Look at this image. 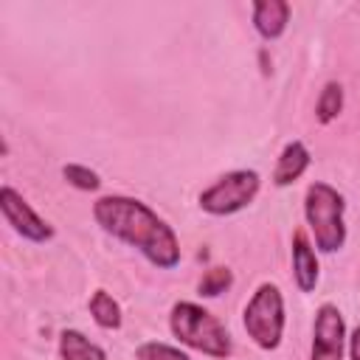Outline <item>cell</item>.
I'll return each instance as SVG.
<instances>
[{
  "label": "cell",
  "mask_w": 360,
  "mask_h": 360,
  "mask_svg": "<svg viewBox=\"0 0 360 360\" xmlns=\"http://www.w3.org/2000/svg\"><path fill=\"white\" fill-rule=\"evenodd\" d=\"M93 217L110 236L138 248L155 267L172 270L180 264V242L174 231L141 200L107 194L93 202Z\"/></svg>",
  "instance_id": "cell-1"
},
{
  "label": "cell",
  "mask_w": 360,
  "mask_h": 360,
  "mask_svg": "<svg viewBox=\"0 0 360 360\" xmlns=\"http://www.w3.org/2000/svg\"><path fill=\"white\" fill-rule=\"evenodd\" d=\"M169 329L183 346L202 352L208 357L222 360V357H231V352H233L228 329L200 304L177 301L172 307V315H169Z\"/></svg>",
  "instance_id": "cell-2"
},
{
  "label": "cell",
  "mask_w": 360,
  "mask_h": 360,
  "mask_svg": "<svg viewBox=\"0 0 360 360\" xmlns=\"http://www.w3.org/2000/svg\"><path fill=\"white\" fill-rule=\"evenodd\" d=\"M343 194L329 183H312L304 194V217L315 236V248L321 253H335L346 245V222H343Z\"/></svg>",
  "instance_id": "cell-3"
},
{
  "label": "cell",
  "mask_w": 360,
  "mask_h": 360,
  "mask_svg": "<svg viewBox=\"0 0 360 360\" xmlns=\"http://www.w3.org/2000/svg\"><path fill=\"white\" fill-rule=\"evenodd\" d=\"M242 323H245L248 338L259 349H264V352L278 349L281 335H284V298H281V290L276 284H270V281L259 284L256 292L250 295L248 307H245Z\"/></svg>",
  "instance_id": "cell-4"
},
{
  "label": "cell",
  "mask_w": 360,
  "mask_h": 360,
  "mask_svg": "<svg viewBox=\"0 0 360 360\" xmlns=\"http://www.w3.org/2000/svg\"><path fill=\"white\" fill-rule=\"evenodd\" d=\"M259 174L253 169H236L222 174L214 186H208L200 194V208L211 217H228L236 214L242 208H248L253 202V197L259 194Z\"/></svg>",
  "instance_id": "cell-5"
},
{
  "label": "cell",
  "mask_w": 360,
  "mask_h": 360,
  "mask_svg": "<svg viewBox=\"0 0 360 360\" xmlns=\"http://www.w3.org/2000/svg\"><path fill=\"white\" fill-rule=\"evenodd\" d=\"M346 323L335 304H321L312 326V357L309 360H343Z\"/></svg>",
  "instance_id": "cell-6"
},
{
  "label": "cell",
  "mask_w": 360,
  "mask_h": 360,
  "mask_svg": "<svg viewBox=\"0 0 360 360\" xmlns=\"http://www.w3.org/2000/svg\"><path fill=\"white\" fill-rule=\"evenodd\" d=\"M0 211L6 217V222L28 242H48L53 236V228L11 188V186H3L0 188Z\"/></svg>",
  "instance_id": "cell-7"
},
{
  "label": "cell",
  "mask_w": 360,
  "mask_h": 360,
  "mask_svg": "<svg viewBox=\"0 0 360 360\" xmlns=\"http://www.w3.org/2000/svg\"><path fill=\"white\" fill-rule=\"evenodd\" d=\"M292 276H295V284L301 292H312L318 284V276H321L315 250H312L304 231L292 233Z\"/></svg>",
  "instance_id": "cell-8"
},
{
  "label": "cell",
  "mask_w": 360,
  "mask_h": 360,
  "mask_svg": "<svg viewBox=\"0 0 360 360\" xmlns=\"http://www.w3.org/2000/svg\"><path fill=\"white\" fill-rule=\"evenodd\" d=\"M290 22L287 0H256L253 3V28L264 39H278Z\"/></svg>",
  "instance_id": "cell-9"
},
{
  "label": "cell",
  "mask_w": 360,
  "mask_h": 360,
  "mask_svg": "<svg viewBox=\"0 0 360 360\" xmlns=\"http://www.w3.org/2000/svg\"><path fill=\"white\" fill-rule=\"evenodd\" d=\"M307 166H309V149L301 141H290L278 155V163H276V172H273V183L276 186H290L307 172Z\"/></svg>",
  "instance_id": "cell-10"
},
{
  "label": "cell",
  "mask_w": 360,
  "mask_h": 360,
  "mask_svg": "<svg viewBox=\"0 0 360 360\" xmlns=\"http://www.w3.org/2000/svg\"><path fill=\"white\" fill-rule=\"evenodd\" d=\"M59 354L62 360H107V352L79 329H65L59 335Z\"/></svg>",
  "instance_id": "cell-11"
},
{
  "label": "cell",
  "mask_w": 360,
  "mask_h": 360,
  "mask_svg": "<svg viewBox=\"0 0 360 360\" xmlns=\"http://www.w3.org/2000/svg\"><path fill=\"white\" fill-rule=\"evenodd\" d=\"M90 315L101 329H118L121 326V307L107 290H96L90 295Z\"/></svg>",
  "instance_id": "cell-12"
},
{
  "label": "cell",
  "mask_w": 360,
  "mask_h": 360,
  "mask_svg": "<svg viewBox=\"0 0 360 360\" xmlns=\"http://www.w3.org/2000/svg\"><path fill=\"white\" fill-rule=\"evenodd\" d=\"M340 110H343V87L338 82H326L315 104V118L321 124H329L340 115Z\"/></svg>",
  "instance_id": "cell-13"
},
{
  "label": "cell",
  "mask_w": 360,
  "mask_h": 360,
  "mask_svg": "<svg viewBox=\"0 0 360 360\" xmlns=\"http://www.w3.org/2000/svg\"><path fill=\"white\" fill-rule=\"evenodd\" d=\"M233 284V273L228 267H211L202 273L200 284H197V292L205 295V298H217L219 292H225L228 287Z\"/></svg>",
  "instance_id": "cell-14"
},
{
  "label": "cell",
  "mask_w": 360,
  "mask_h": 360,
  "mask_svg": "<svg viewBox=\"0 0 360 360\" xmlns=\"http://www.w3.org/2000/svg\"><path fill=\"white\" fill-rule=\"evenodd\" d=\"M62 177H65L73 188H82V191H96V188L101 186V177H98L93 169L82 166V163H65V166H62Z\"/></svg>",
  "instance_id": "cell-15"
},
{
  "label": "cell",
  "mask_w": 360,
  "mask_h": 360,
  "mask_svg": "<svg viewBox=\"0 0 360 360\" xmlns=\"http://www.w3.org/2000/svg\"><path fill=\"white\" fill-rule=\"evenodd\" d=\"M138 360H191L186 352L169 346V343H158V340H149V343H141L138 352H135Z\"/></svg>",
  "instance_id": "cell-16"
},
{
  "label": "cell",
  "mask_w": 360,
  "mask_h": 360,
  "mask_svg": "<svg viewBox=\"0 0 360 360\" xmlns=\"http://www.w3.org/2000/svg\"><path fill=\"white\" fill-rule=\"evenodd\" d=\"M349 357L360 360V326H354L352 335H349Z\"/></svg>",
  "instance_id": "cell-17"
}]
</instances>
